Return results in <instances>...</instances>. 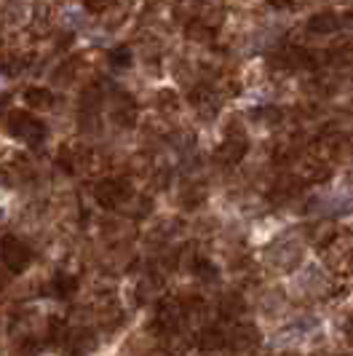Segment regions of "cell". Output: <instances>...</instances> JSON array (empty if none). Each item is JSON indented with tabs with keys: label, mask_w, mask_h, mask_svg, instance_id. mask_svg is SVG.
<instances>
[{
	"label": "cell",
	"mask_w": 353,
	"mask_h": 356,
	"mask_svg": "<svg viewBox=\"0 0 353 356\" xmlns=\"http://www.w3.org/2000/svg\"><path fill=\"white\" fill-rule=\"evenodd\" d=\"M6 126H8V134H11V137L33 145V147L46 140V126L40 124L35 115H30L27 110H14V113H8Z\"/></svg>",
	"instance_id": "cell-1"
},
{
	"label": "cell",
	"mask_w": 353,
	"mask_h": 356,
	"mask_svg": "<svg viewBox=\"0 0 353 356\" xmlns=\"http://www.w3.org/2000/svg\"><path fill=\"white\" fill-rule=\"evenodd\" d=\"M94 196H97V204H99V207H105V209H118V207H124L134 193H131V185H129L126 179H102V182H97Z\"/></svg>",
	"instance_id": "cell-2"
},
{
	"label": "cell",
	"mask_w": 353,
	"mask_h": 356,
	"mask_svg": "<svg viewBox=\"0 0 353 356\" xmlns=\"http://www.w3.org/2000/svg\"><path fill=\"white\" fill-rule=\"evenodd\" d=\"M0 257H3V263H6V268H8L11 273H24V270L30 268V263H33V252L27 250L17 236H6V238H3V244H0Z\"/></svg>",
	"instance_id": "cell-3"
},
{
	"label": "cell",
	"mask_w": 353,
	"mask_h": 356,
	"mask_svg": "<svg viewBox=\"0 0 353 356\" xmlns=\"http://www.w3.org/2000/svg\"><path fill=\"white\" fill-rule=\"evenodd\" d=\"M94 335L88 330H70L65 338H62V346H59V354L62 356H88L94 351Z\"/></svg>",
	"instance_id": "cell-4"
},
{
	"label": "cell",
	"mask_w": 353,
	"mask_h": 356,
	"mask_svg": "<svg viewBox=\"0 0 353 356\" xmlns=\"http://www.w3.org/2000/svg\"><path fill=\"white\" fill-rule=\"evenodd\" d=\"M260 343V330L254 324H236L228 335V346L233 351H249Z\"/></svg>",
	"instance_id": "cell-5"
},
{
	"label": "cell",
	"mask_w": 353,
	"mask_h": 356,
	"mask_svg": "<svg viewBox=\"0 0 353 356\" xmlns=\"http://www.w3.org/2000/svg\"><path fill=\"white\" fill-rule=\"evenodd\" d=\"M337 236H340V231H337L335 222L332 220H321L318 225H313V231H311V244L316 250H329L337 241Z\"/></svg>",
	"instance_id": "cell-6"
},
{
	"label": "cell",
	"mask_w": 353,
	"mask_h": 356,
	"mask_svg": "<svg viewBox=\"0 0 353 356\" xmlns=\"http://www.w3.org/2000/svg\"><path fill=\"white\" fill-rule=\"evenodd\" d=\"M244 156H247V140H225L217 147V153H214V159L220 161V163H225V166L238 163Z\"/></svg>",
	"instance_id": "cell-7"
},
{
	"label": "cell",
	"mask_w": 353,
	"mask_h": 356,
	"mask_svg": "<svg viewBox=\"0 0 353 356\" xmlns=\"http://www.w3.org/2000/svg\"><path fill=\"white\" fill-rule=\"evenodd\" d=\"M340 24H343L340 17L332 14V11H321V14L308 19V30L316 33V35H332V33L340 30Z\"/></svg>",
	"instance_id": "cell-8"
},
{
	"label": "cell",
	"mask_w": 353,
	"mask_h": 356,
	"mask_svg": "<svg viewBox=\"0 0 353 356\" xmlns=\"http://www.w3.org/2000/svg\"><path fill=\"white\" fill-rule=\"evenodd\" d=\"M190 105L201 113V115H214L217 113V97L212 94V86H195L190 91Z\"/></svg>",
	"instance_id": "cell-9"
},
{
	"label": "cell",
	"mask_w": 353,
	"mask_h": 356,
	"mask_svg": "<svg viewBox=\"0 0 353 356\" xmlns=\"http://www.w3.org/2000/svg\"><path fill=\"white\" fill-rule=\"evenodd\" d=\"M225 346H228V335H225L220 327H206V330H201V335H198V348H201L204 354L220 351V348H225Z\"/></svg>",
	"instance_id": "cell-10"
},
{
	"label": "cell",
	"mask_w": 353,
	"mask_h": 356,
	"mask_svg": "<svg viewBox=\"0 0 353 356\" xmlns=\"http://www.w3.org/2000/svg\"><path fill=\"white\" fill-rule=\"evenodd\" d=\"M321 153L327 156V159H345L348 153H351V143L343 137V134H327L324 140H321Z\"/></svg>",
	"instance_id": "cell-11"
},
{
	"label": "cell",
	"mask_w": 353,
	"mask_h": 356,
	"mask_svg": "<svg viewBox=\"0 0 353 356\" xmlns=\"http://www.w3.org/2000/svg\"><path fill=\"white\" fill-rule=\"evenodd\" d=\"M0 177L6 185H22V182H27V179L33 177V169H30V163L27 161H14V163H8V166H3V172H0Z\"/></svg>",
	"instance_id": "cell-12"
},
{
	"label": "cell",
	"mask_w": 353,
	"mask_h": 356,
	"mask_svg": "<svg viewBox=\"0 0 353 356\" xmlns=\"http://www.w3.org/2000/svg\"><path fill=\"white\" fill-rule=\"evenodd\" d=\"M24 105H30L33 110H49L54 105V94L46 86H33L24 91Z\"/></svg>",
	"instance_id": "cell-13"
},
{
	"label": "cell",
	"mask_w": 353,
	"mask_h": 356,
	"mask_svg": "<svg viewBox=\"0 0 353 356\" xmlns=\"http://www.w3.org/2000/svg\"><path fill=\"white\" fill-rule=\"evenodd\" d=\"M185 35L193 43H212L214 40V27H209L204 19H190V24L185 27Z\"/></svg>",
	"instance_id": "cell-14"
},
{
	"label": "cell",
	"mask_w": 353,
	"mask_h": 356,
	"mask_svg": "<svg viewBox=\"0 0 353 356\" xmlns=\"http://www.w3.org/2000/svg\"><path fill=\"white\" fill-rule=\"evenodd\" d=\"M329 175H332V172L327 169V163L318 159L305 161V166H302V179H305V182H324Z\"/></svg>",
	"instance_id": "cell-15"
},
{
	"label": "cell",
	"mask_w": 353,
	"mask_h": 356,
	"mask_svg": "<svg viewBox=\"0 0 353 356\" xmlns=\"http://www.w3.org/2000/svg\"><path fill=\"white\" fill-rule=\"evenodd\" d=\"M244 311H247V303H244L241 295H225L222 303H220V314H222L225 319H238Z\"/></svg>",
	"instance_id": "cell-16"
},
{
	"label": "cell",
	"mask_w": 353,
	"mask_h": 356,
	"mask_svg": "<svg viewBox=\"0 0 353 356\" xmlns=\"http://www.w3.org/2000/svg\"><path fill=\"white\" fill-rule=\"evenodd\" d=\"M327 62L335 65V67H351L353 65V46L351 43H343L332 51H327Z\"/></svg>",
	"instance_id": "cell-17"
},
{
	"label": "cell",
	"mask_w": 353,
	"mask_h": 356,
	"mask_svg": "<svg viewBox=\"0 0 353 356\" xmlns=\"http://www.w3.org/2000/svg\"><path fill=\"white\" fill-rule=\"evenodd\" d=\"M113 118H115L118 126H134V121H137V107L131 105V99H129V102H124V105H118L113 110Z\"/></svg>",
	"instance_id": "cell-18"
},
{
	"label": "cell",
	"mask_w": 353,
	"mask_h": 356,
	"mask_svg": "<svg viewBox=\"0 0 353 356\" xmlns=\"http://www.w3.org/2000/svg\"><path fill=\"white\" fill-rule=\"evenodd\" d=\"M75 289H78V282H75L72 276H56V282H54V292H56L59 298H72V295H75Z\"/></svg>",
	"instance_id": "cell-19"
},
{
	"label": "cell",
	"mask_w": 353,
	"mask_h": 356,
	"mask_svg": "<svg viewBox=\"0 0 353 356\" xmlns=\"http://www.w3.org/2000/svg\"><path fill=\"white\" fill-rule=\"evenodd\" d=\"M206 198V191L201 188V185H195V188H188L185 193H182V207H190V209H195L201 201Z\"/></svg>",
	"instance_id": "cell-20"
},
{
	"label": "cell",
	"mask_w": 353,
	"mask_h": 356,
	"mask_svg": "<svg viewBox=\"0 0 353 356\" xmlns=\"http://www.w3.org/2000/svg\"><path fill=\"white\" fill-rule=\"evenodd\" d=\"M107 59H110V65H113V67H129V65H131V51H129L126 46H118V49H113V51H110Z\"/></svg>",
	"instance_id": "cell-21"
},
{
	"label": "cell",
	"mask_w": 353,
	"mask_h": 356,
	"mask_svg": "<svg viewBox=\"0 0 353 356\" xmlns=\"http://www.w3.org/2000/svg\"><path fill=\"white\" fill-rule=\"evenodd\" d=\"M225 140H247V131L238 118H230L228 126H225Z\"/></svg>",
	"instance_id": "cell-22"
},
{
	"label": "cell",
	"mask_w": 353,
	"mask_h": 356,
	"mask_svg": "<svg viewBox=\"0 0 353 356\" xmlns=\"http://www.w3.org/2000/svg\"><path fill=\"white\" fill-rule=\"evenodd\" d=\"M156 102H158L161 110H176V94L174 91H169V89H161L158 91V97H156Z\"/></svg>",
	"instance_id": "cell-23"
},
{
	"label": "cell",
	"mask_w": 353,
	"mask_h": 356,
	"mask_svg": "<svg viewBox=\"0 0 353 356\" xmlns=\"http://www.w3.org/2000/svg\"><path fill=\"white\" fill-rule=\"evenodd\" d=\"M195 273H198L204 282H214V279H217V268H214L212 263H206V260H198V263H195Z\"/></svg>",
	"instance_id": "cell-24"
},
{
	"label": "cell",
	"mask_w": 353,
	"mask_h": 356,
	"mask_svg": "<svg viewBox=\"0 0 353 356\" xmlns=\"http://www.w3.org/2000/svg\"><path fill=\"white\" fill-rule=\"evenodd\" d=\"M72 75H75V59H70V62H65V65H62V67L56 70V75H54V81H65V83H67V81H70Z\"/></svg>",
	"instance_id": "cell-25"
},
{
	"label": "cell",
	"mask_w": 353,
	"mask_h": 356,
	"mask_svg": "<svg viewBox=\"0 0 353 356\" xmlns=\"http://www.w3.org/2000/svg\"><path fill=\"white\" fill-rule=\"evenodd\" d=\"M86 8L88 11H94V14H105L110 6H107V3H86Z\"/></svg>",
	"instance_id": "cell-26"
},
{
	"label": "cell",
	"mask_w": 353,
	"mask_h": 356,
	"mask_svg": "<svg viewBox=\"0 0 353 356\" xmlns=\"http://www.w3.org/2000/svg\"><path fill=\"white\" fill-rule=\"evenodd\" d=\"M345 332H348V338L353 340V316H351V321H348V324H345Z\"/></svg>",
	"instance_id": "cell-27"
}]
</instances>
